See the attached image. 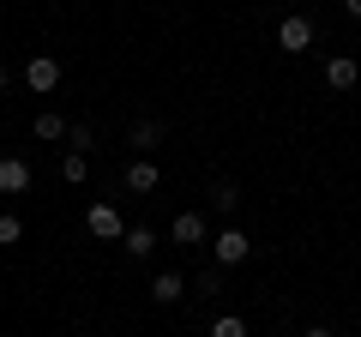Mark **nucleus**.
Here are the masks:
<instances>
[{"label":"nucleus","instance_id":"obj_1","mask_svg":"<svg viewBox=\"0 0 361 337\" xmlns=\"http://www.w3.org/2000/svg\"><path fill=\"white\" fill-rule=\"evenodd\" d=\"M85 229L97 235V241H127V217H121L109 199H97V205L85 211Z\"/></svg>","mask_w":361,"mask_h":337},{"label":"nucleus","instance_id":"obj_2","mask_svg":"<svg viewBox=\"0 0 361 337\" xmlns=\"http://www.w3.org/2000/svg\"><path fill=\"white\" fill-rule=\"evenodd\" d=\"M277 49H283V54H307L313 49V18L307 13H289L283 25H277Z\"/></svg>","mask_w":361,"mask_h":337},{"label":"nucleus","instance_id":"obj_3","mask_svg":"<svg viewBox=\"0 0 361 337\" xmlns=\"http://www.w3.org/2000/svg\"><path fill=\"white\" fill-rule=\"evenodd\" d=\"M211 253H217V265H241V259H253V235L229 223V229H223L217 241H211Z\"/></svg>","mask_w":361,"mask_h":337},{"label":"nucleus","instance_id":"obj_4","mask_svg":"<svg viewBox=\"0 0 361 337\" xmlns=\"http://www.w3.org/2000/svg\"><path fill=\"white\" fill-rule=\"evenodd\" d=\"M121 181H127V193H139V199H145V193H157V181H163V168H157V157H133Z\"/></svg>","mask_w":361,"mask_h":337},{"label":"nucleus","instance_id":"obj_5","mask_svg":"<svg viewBox=\"0 0 361 337\" xmlns=\"http://www.w3.org/2000/svg\"><path fill=\"white\" fill-rule=\"evenodd\" d=\"M25 85L37 97H49L54 85H61V61H54V54H30V66H25Z\"/></svg>","mask_w":361,"mask_h":337},{"label":"nucleus","instance_id":"obj_6","mask_svg":"<svg viewBox=\"0 0 361 337\" xmlns=\"http://www.w3.org/2000/svg\"><path fill=\"white\" fill-rule=\"evenodd\" d=\"M325 85H331V91H355L361 85V61L355 54H331V61H325Z\"/></svg>","mask_w":361,"mask_h":337},{"label":"nucleus","instance_id":"obj_7","mask_svg":"<svg viewBox=\"0 0 361 337\" xmlns=\"http://www.w3.org/2000/svg\"><path fill=\"white\" fill-rule=\"evenodd\" d=\"M169 241L175 247H199L205 241V217H199V211H180V217L169 223Z\"/></svg>","mask_w":361,"mask_h":337},{"label":"nucleus","instance_id":"obj_8","mask_svg":"<svg viewBox=\"0 0 361 337\" xmlns=\"http://www.w3.org/2000/svg\"><path fill=\"white\" fill-rule=\"evenodd\" d=\"M127 145H133L139 157H151L157 145H163V121H133V127H127Z\"/></svg>","mask_w":361,"mask_h":337},{"label":"nucleus","instance_id":"obj_9","mask_svg":"<svg viewBox=\"0 0 361 337\" xmlns=\"http://www.w3.org/2000/svg\"><path fill=\"white\" fill-rule=\"evenodd\" d=\"M30 187V163L25 157H0V193H25Z\"/></svg>","mask_w":361,"mask_h":337},{"label":"nucleus","instance_id":"obj_10","mask_svg":"<svg viewBox=\"0 0 361 337\" xmlns=\"http://www.w3.org/2000/svg\"><path fill=\"white\" fill-rule=\"evenodd\" d=\"M180 295H187V283H180V271H157V277H151V301H157V307H175Z\"/></svg>","mask_w":361,"mask_h":337},{"label":"nucleus","instance_id":"obj_11","mask_svg":"<svg viewBox=\"0 0 361 337\" xmlns=\"http://www.w3.org/2000/svg\"><path fill=\"white\" fill-rule=\"evenodd\" d=\"M121 247H127V259H151V253H157V229H139V223H133Z\"/></svg>","mask_w":361,"mask_h":337},{"label":"nucleus","instance_id":"obj_12","mask_svg":"<svg viewBox=\"0 0 361 337\" xmlns=\"http://www.w3.org/2000/svg\"><path fill=\"white\" fill-rule=\"evenodd\" d=\"M211 211L235 217V211H241V187H235V181H217V187H211Z\"/></svg>","mask_w":361,"mask_h":337},{"label":"nucleus","instance_id":"obj_13","mask_svg":"<svg viewBox=\"0 0 361 337\" xmlns=\"http://www.w3.org/2000/svg\"><path fill=\"white\" fill-rule=\"evenodd\" d=\"M61 181H66V187L90 181V157H85V151H66V157H61Z\"/></svg>","mask_w":361,"mask_h":337},{"label":"nucleus","instance_id":"obj_14","mask_svg":"<svg viewBox=\"0 0 361 337\" xmlns=\"http://www.w3.org/2000/svg\"><path fill=\"white\" fill-rule=\"evenodd\" d=\"M66 133H73V121H61L54 109H42V115H37V139H66Z\"/></svg>","mask_w":361,"mask_h":337},{"label":"nucleus","instance_id":"obj_15","mask_svg":"<svg viewBox=\"0 0 361 337\" xmlns=\"http://www.w3.org/2000/svg\"><path fill=\"white\" fill-rule=\"evenodd\" d=\"M205 337H247V319H241V313H223V319H211Z\"/></svg>","mask_w":361,"mask_h":337},{"label":"nucleus","instance_id":"obj_16","mask_svg":"<svg viewBox=\"0 0 361 337\" xmlns=\"http://www.w3.org/2000/svg\"><path fill=\"white\" fill-rule=\"evenodd\" d=\"M90 145H97V133H90L85 121H73V133H66V151H85V157H90Z\"/></svg>","mask_w":361,"mask_h":337},{"label":"nucleus","instance_id":"obj_17","mask_svg":"<svg viewBox=\"0 0 361 337\" xmlns=\"http://www.w3.org/2000/svg\"><path fill=\"white\" fill-rule=\"evenodd\" d=\"M18 241H25V223L6 211V217H0V247H18Z\"/></svg>","mask_w":361,"mask_h":337},{"label":"nucleus","instance_id":"obj_18","mask_svg":"<svg viewBox=\"0 0 361 337\" xmlns=\"http://www.w3.org/2000/svg\"><path fill=\"white\" fill-rule=\"evenodd\" d=\"M301 337H337V331H331V325H307V331H301Z\"/></svg>","mask_w":361,"mask_h":337},{"label":"nucleus","instance_id":"obj_19","mask_svg":"<svg viewBox=\"0 0 361 337\" xmlns=\"http://www.w3.org/2000/svg\"><path fill=\"white\" fill-rule=\"evenodd\" d=\"M6 85H13V66H6V61H0V91H6Z\"/></svg>","mask_w":361,"mask_h":337},{"label":"nucleus","instance_id":"obj_20","mask_svg":"<svg viewBox=\"0 0 361 337\" xmlns=\"http://www.w3.org/2000/svg\"><path fill=\"white\" fill-rule=\"evenodd\" d=\"M343 13H349V18H361V0H343Z\"/></svg>","mask_w":361,"mask_h":337}]
</instances>
